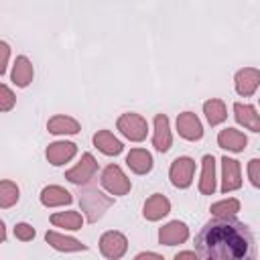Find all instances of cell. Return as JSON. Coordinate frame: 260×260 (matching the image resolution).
<instances>
[{
    "mask_svg": "<svg viewBox=\"0 0 260 260\" xmlns=\"http://www.w3.org/2000/svg\"><path fill=\"white\" fill-rule=\"evenodd\" d=\"M18 201V187L12 181H0V207H12Z\"/></svg>",
    "mask_w": 260,
    "mask_h": 260,
    "instance_id": "26",
    "label": "cell"
},
{
    "mask_svg": "<svg viewBox=\"0 0 260 260\" xmlns=\"http://www.w3.org/2000/svg\"><path fill=\"white\" fill-rule=\"evenodd\" d=\"M177 130L183 138L187 140H199L203 136V128H201V122L199 118L193 114V112H183L179 114L177 118Z\"/></svg>",
    "mask_w": 260,
    "mask_h": 260,
    "instance_id": "9",
    "label": "cell"
},
{
    "mask_svg": "<svg viewBox=\"0 0 260 260\" xmlns=\"http://www.w3.org/2000/svg\"><path fill=\"white\" fill-rule=\"evenodd\" d=\"M4 238H6V228H4V223L0 221V242H4Z\"/></svg>",
    "mask_w": 260,
    "mask_h": 260,
    "instance_id": "34",
    "label": "cell"
},
{
    "mask_svg": "<svg viewBox=\"0 0 260 260\" xmlns=\"http://www.w3.org/2000/svg\"><path fill=\"white\" fill-rule=\"evenodd\" d=\"M41 203L47 207H57V205H67L71 203V193L65 191L63 187L57 185H49L41 191Z\"/></svg>",
    "mask_w": 260,
    "mask_h": 260,
    "instance_id": "17",
    "label": "cell"
},
{
    "mask_svg": "<svg viewBox=\"0 0 260 260\" xmlns=\"http://www.w3.org/2000/svg\"><path fill=\"white\" fill-rule=\"evenodd\" d=\"M102 185L112 193V195H126L130 191V179L122 173L118 165H108L102 173Z\"/></svg>",
    "mask_w": 260,
    "mask_h": 260,
    "instance_id": "5",
    "label": "cell"
},
{
    "mask_svg": "<svg viewBox=\"0 0 260 260\" xmlns=\"http://www.w3.org/2000/svg\"><path fill=\"white\" fill-rule=\"evenodd\" d=\"M195 252L205 260H252L256 256L254 234L244 221L217 215L195 236Z\"/></svg>",
    "mask_w": 260,
    "mask_h": 260,
    "instance_id": "1",
    "label": "cell"
},
{
    "mask_svg": "<svg viewBox=\"0 0 260 260\" xmlns=\"http://www.w3.org/2000/svg\"><path fill=\"white\" fill-rule=\"evenodd\" d=\"M136 258L142 260V258H160V256H158V254H152V252H140Z\"/></svg>",
    "mask_w": 260,
    "mask_h": 260,
    "instance_id": "32",
    "label": "cell"
},
{
    "mask_svg": "<svg viewBox=\"0 0 260 260\" xmlns=\"http://www.w3.org/2000/svg\"><path fill=\"white\" fill-rule=\"evenodd\" d=\"M221 171H223V181H221V191L230 193L234 189H238L242 185V177H240V162L234 158L223 156L221 158Z\"/></svg>",
    "mask_w": 260,
    "mask_h": 260,
    "instance_id": "10",
    "label": "cell"
},
{
    "mask_svg": "<svg viewBox=\"0 0 260 260\" xmlns=\"http://www.w3.org/2000/svg\"><path fill=\"white\" fill-rule=\"evenodd\" d=\"M193 173H195V160H191L189 156H179L173 160L171 169H169V177H171V183L179 189H185L191 185V179H193Z\"/></svg>",
    "mask_w": 260,
    "mask_h": 260,
    "instance_id": "4",
    "label": "cell"
},
{
    "mask_svg": "<svg viewBox=\"0 0 260 260\" xmlns=\"http://www.w3.org/2000/svg\"><path fill=\"white\" fill-rule=\"evenodd\" d=\"M118 130L126 136V138H130V140H134V142H140V140H144L146 138V130H148V126H146V120L142 118V116H138V114H122L120 118H118Z\"/></svg>",
    "mask_w": 260,
    "mask_h": 260,
    "instance_id": "3",
    "label": "cell"
},
{
    "mask_svg": "<svg viewBox=\"0 0 260 260\" xmlns=\"http://www.w3.org/2000/svg\"><path fill=\"white\" fill-rule=\"evenodd\" d=\"M8 55H10V47L0 41V75L6 71V63H8Z\"/></svg>",
    "mask_w": 260,
    "mask_h": 260,
    "instance_id": "31",
    "label": "cell"
},
{
    "mask_svg": "<svg viewBox=\"0 0 260 260\" xmlns=\"http://www.w3.org/2000/svg\"><path fill=\"white\" fill-rule=\"evenodd\" d=\"M169 211H171V203H169V199H167L165 195L156 193V195H152V197L146 199V203H144V211H142V213H144V217H146L148 221H156V219L165 217Z\"/></svg>",
    "mask_w": 260,
    "mask_h": 260,
    "instance_id": "14",
    "label": "cell"
},
{
    "mask_svg": "<svg viewBox=\"0 0 260 260\" xmlns=\"http://www.w3.org/2000/svg\"><path fill=\"white\" fill-rule=\"evenodd\" d=\"M47 130L51 134H77L79 132V122L69 118V116H53L47 122Z\"/></svg>",
    "mask_w": 260,
    "mask_h": 260,
    "instance_id": "20",
    "label": "cell"
},
{
    "mask_svg": "<svg viewBox=\"0 0 260 260\" xmlns=\"http://www.w3.org/2000/svg\"><path fill=\"white\" fill-rule=\"evenodd\" d=\"M77 195H79V205H81V209L85 211V217H87L89 223H95V221L114 205V199L108 197V195H104V193H102L98 187H93V185L81 187V189L77 191Z\"/></svg>",
    "mask_w": 260,
    "mask_h": 260,
    "instance_id": "2",
    "label": "cell"
},
{
    "mask_svg": "<svg viewBox=\"0 0 260 260\" xmlns=\"http://www.w3.org/2000/svg\"><path fill=\"white\" fill-rule=\"evenodd\" d=\"M77 152V146L73 142H53L49 144L47 148V158L51 165L59 167V165H65L67 160H71Z\"/></svg>",
    "mask_w": 260,
    "mask_h": 260,
    "instance_id": "13",
    "label": "cell"
},
{
    "mask_svg": "<svg viewBox=\"0 0 260 260\" xmlns=\"http://www.w3.org/2000/svg\"><path fill=\"white\" fill-rule=\"evenodd\" d=\"M203 112H205V116H207V122L211 124V126H217V124H221L223 120H225V104L221 102V100H207L205 104H203Z\"/></svg>",
    "mask_w": 260,
    "mask_h": 260,
    "instance_id": "25",
    "label": "cell"
},
{
    "mask_svg": "<svg viewBox=\"0 0 260 260\" xmlns=\"http://www.w3.org/2000/svg\"><path fill=\"white\" fill-rule=\"evenodd\" d=\"M14 102H16V98L10 91V87L0 83V112H10L14 108Z\"/></svg>",
    "mask_w": 260,
    "mask_h": 260,
    "instance_id": "28",
    "label": "cell"
},
{
    "mask_svg": "<svg viewBox=\"0 0 260 260\" xmlns=\"http://www.w3.org/2000/svg\"><path fill=\"white\" fill-rule=\"evenodd\" d=\"M201 162H203V171L199 179V191L203 195H211L215 191V158L211 154H205Z\"/></svg>",
    "mask_w": 260,
    "mask_h": 260,
    "instance_id": "16",
    "label": "cell"
},
{
    "mask_svg": "<svg viewBox=\"0 0 260 260\" xmlns=\"http://www.w3.org/2000/svg\"><path fill=\"white\" fill-rule=\"evenodd\" d=\"M126 165H128L134 173L144 175V173H148V171L152 169V156H150V152H146V150H142V148H132V150L128 152V156H126Z\"/></svg>",
    "mask_w": 260,
    "mask_h": 260,
    "instance_id": "19",
    "label": "cell"
},
{
    "mask_svg": "<svg viewBox=\"0 0 260 260\" xmlns=\"http://www.w3.org/2000/svg\"><path fill=\"white\" fill-rule=\"evenodd\" d=\"M240 211V201L238 199H223L211 205V213L213 215H234Z\"/></svg>",
    "mask_w": 260,
    "mask_h": 260,
    "instance_id": "27",
    "label": "cell"
},
{
    "mask_svg": "<svg viewBox=\"0 0 260 260\" xmlns=\"http://www.w3.org/2000/svg\"><path fill=\"white\" fill-rule=\"evenodd\" d=\"M234 114H236V120L250 128L252 132H260V116L256 114V110L248 104H234Z\"/></svg>",
    "mask_w": 260,
    "mask_h": 260,
    "instance_id": "18",
    "label": "cell"
},
{
    "mask_svg": "<svg viewBox=\"0 0 260 260\" xmlns=\"http://www.w3.org/2000/svg\"><path fill=\"white\" fill-rule=\"evenodd\" d=\"M47 242L55 248V250H61V252H75V250H85V246L75 240V238H67V236H61L57 232H47L45 234Z\"/></svg>",
    "mask_w": 260,
    "mask_h": 260,
    "instance_id": "22",
    "label": "cell"
},
{
    "mask_svg": "<svg viewBox=\"0 0 260 260\" xmlns=\"http://www.w3.org/2000/svg\"><path fill=\"white\" fill-rule=\"evenodd\" d=\"M14 236H16L18 240H22V242H28V240L35 238V230H32V225H28V223H16Z\"/></svg>",
    "mask_w": 260,
    "mask_h": 260,
    "instance_id": "29",
    "label": "cell"
},
{
    "mask_svg": "<svg viewBox=\"0 0 260 260\" xmlns=\"http://www.w3.org/2000/svg\"><path fill=\"white\" fill-rule=\"evenodd\" d=\"M51 223L57 228H65V230H81V215L77 211H59L51 215Z\"/></svg>",
    "mask_w": 260,
    "mask_h": 260,
    "instance_id": "24",
    "label": "cell"
},
{
    "mask_svg": "<svg viewBox=\"0 0 260 260\" xmlns=\"http://www.w3.org/2000/svg\"><path fill=\"white\" fill-rule=\"evenodd\" d=\"M126 248H128V242L120 232H106L100 238V250L106 258H112V260L122 258Z\"/></svg>",
    "mask_w": 260,
    "mask_h": 260,
    "instance_id": "7",
    "label": "cell"
},
{
    "mask_svg": "<svg viewBox=\"0 0 260 260\" xmlns=\"http://www.w3.org/2000/svg\"><path fill=\"white\" fill-rule=\"evenodd\" d=\"M258 83H260V73L254 67H246L236 73V89L240 95H246V98L252 95L256 91Z\"/></svg>",
    "mask_w": 260,
    "mask_h": 260,
    "instance_id": "11",
    "label": "cell"
},
{
    "mask_svg": "<svg viewBox=\"0 0 260 260\" xmlns=\"http://www.w3.org/2000/svg\"><path fill=\"white\" fill-rule=\"evenodd\" d=\"M189 236V228L183 221H169L167 225L160 228L158 232V242L165 246H175V244H183Z\"/></svg>",
    "mask_w": 260,
    "mask_h": 260,
    "instance_id": "8",
    "label": "cell"
},
{
    "mask_svg": "<svg viewBox=\"0 0 260 260\" xmlns=\"http://www.w3.org/2000/svg\"><path fill=\"white\" fill-rule=\"evenodd\" d=\"M12 81L18 87H26L32 81V65L26 57H16V63L12 69Z\"/></svg>",
    "mask_w": 260,
    "mask_h": 260,
    "instance_id": "23",
    "label": "cell"
},
{
    "mask_svg": "<svg viewBox=\"0 0 260 260\" xmlns=\"http://www.w3.org/2000/svg\"><path fill=\"white\" fill-rule=\"evenodd\" d=\"M175 258H197V252H179Z\"/></svg>",
    "mask_w": 260,
    "mask_h": 260,
    "instance_id": "33",
    "label": "cell"
},
{
    "mask_svg": "<svg viewBox=\"0 0 260 260\" xmlns=\"http://www.w3.org/2000/svg\"><path fill=\"white\" fill-rule=\"evenodd\" d=\"M95 171H98V162H95V158H93L89 152H85V154L81 156V160H79L73 169H69V171L65 173V179L71 181V183H75V185L89 183V181L93 179Z\"/></svg>",
    "mask_w": 260,
    "mask_h": 260,
    "instance_id": "6",
    "label": "cell"
},
{
    "mask_svg": "<svg viewBox=\"0 0 260 260\" xmlns=\"http://www.w3.org/2000/svg\"><path fill=\"white\" fill-rule=\"evenodd\" d=\"M248 173H250V181L254 187L260 185V160L258 158H252L250 165H248Z\"/></svg>",
    "mask_w": 260,
    "mask_h": 260,
    "instance_id": "30",
    "label": "cell"
},
{
    "mask_svg": "<svg viewBox=\"0 0 260 260\" xmlns=\"http://www.w3.org/2000/svg\"><path fill=\"white\" fill-rule=\"evenodd\" d=\"M93 144L104 152V154H120L122 152V142L118 138H114L112 132L108 130H100L95 136H93Z\"/></svg>",
    "mask_w": 260,
    "mask_h": 260,
    "instance_id": "21",
    "label": "cell"
},
{
    "mask_svg": "<svg viewBox=\"0 0 260 260\" xmlns=\"http://www.w3.org/2000/svg\"><path fill=\"white\" fill-rule=\"evenodd\" d=\"M171 130H169V118L165 114H156L154 116V136H152V144L156 150L167 152L171 148Z\"/></svg>",
    "mask_w": 260,
    "mask_h": 260,
    "instance_id": "12",
    "label": "cell"
},
{
    "mask_svg": "<svg viewBox=\"0 0 260 260\" xmlns=\"http://www.w3.org/2000/svg\"><path fill=\"white\" fill-rule=\"evenodd\" d=\"M246 142H248L246 136H244L240 130H236V128H225V130H221V132L217 134V144H219L221 148H225V150H232V152L244 150Z\"/></svg>",
    "mask_w": 260,
    "mask_h": 260,
    "instance_id": "15",
    "label": "cell"
}]
</instances>
